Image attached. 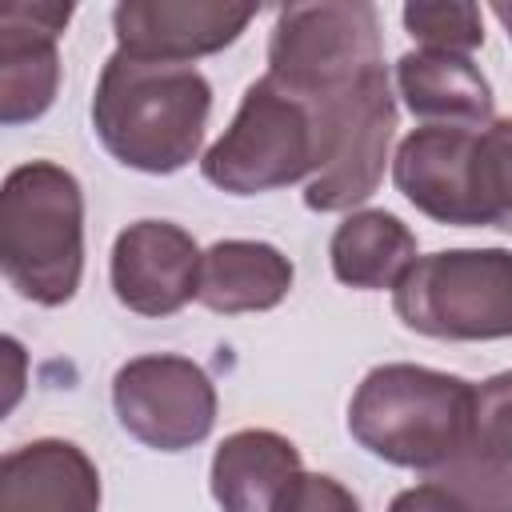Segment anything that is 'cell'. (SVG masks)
Masks as SVG:
<instances>
[{
	"label": "cell",
	"mask_w": 512,
	"mask_h": 512,
	"mask_svg": "<svg viewBox=\"0 0 512 512\" xmlns=\"http://www.w3.org/2000/svg\"><path fill=\"white\" fill-rule=\"evenodd\" d=\"M212 84L192 64H156L112 52L92 92V128L104 152L148 176L180 172L200 156Z\"/></svg>",
	"instance_id": "obj_1"
},
{
	"label": "cell",
	"mask_w": 512,
	"mask_h": 512,
	"mask_svg": "<svg viewBox=\"0 0 512 512\" xmlns=\"http://www.w3.org/2000/svg\"><path fill=\"white\" fill-rule=\"evenodd\" d=\"M476 384L424 364H376L348 400L352 440L384 464L424 472L452 468L472 432Z\"/></svg>",
	"instance_id": "obj_2"
},
{
	"label": "cell",
	"mask_w": 512,
	"mask_h": 512,
	"mask_svg": "<svg viewBox=\"0 0 512 512\" xmlns=\"http://www.w3.org/2000/svg\"><path fill=\"white\" fill-rule=\"evenodd\" d=\"M392 184L436 224L512 232V116L484 128H412L396 144Z\"/></svg>",
	"instance_id": "obj_3"
},
{
	"label": "cell",
	"mask_w": 512,
	"mask_h": 512,
	"mask_svg": "<svg viewBox=\"0 0 512 512\" xmlns=\"http://www.w3.org/2000/svg\"><path fill=\"white\" fill-rule=\"evenodd\" d=\"M0 268L20 300L60 308L84 276V192L56 160H28L0 188Z\"/></svg>",
	"instance_id": "obj_4"
},
{
	"label": "cell",
	"mask_w": 512,
	"mask_h": 512,
	"mask_svg": "<svg viewBox=\"0 0 512 512\" xmlns=\"http://www.w3.org/2000/svg\"><path fill=\"white\" fill-rule=\"evenodd\" d=\"M392 308L408 332L432 340H508L512 252L440 248L432 256H416L392 288Z\"/></svg>",
	"instance_id": "obj_5"
},
{
	"label": "cell",
	"mask_w": 512,
	"mask_h": 512,
	"mask_svg": "<svg viewBox=\"0 0 512 512\" xmlns=\"http://www.w3.org/2000/svg\"><path fill=\"white\" fill-rule=\"evenodd\" d=\"M320 136L304 100L260 76L244 88V100L224 136L204 152L200 172L228 196H260L316 176Z\"/></svg>",
	"instance_id": "obj_6"
},
{
	"label": "cell",
	"mask_w": 512,
	"mask_h": 512,
	"mask_svg": "<svg viewBox=\"0 0 512 512\" xmlns=\"http://www.w3.org/2000/svg\"><path fill=\"white\" fill-rule=\"evenodd\" d=\"M384 68L380 16L368 0L288 4L268 36V80L300 100L352 88Z\"/></svg>",
	"instance_id": "obj_7"
},
{
	"label": "cell",
	"mask_w": 512,
	"mask_h": 512,
	"mask_svg": "<svg viewBox=\"0 0 512 512\" xmlns=\"http://www.w3.org/2000/svg\"><path fill=\"white\" fill-rule=\"evenodd\" d=\"M304 104L320 136V160L316 176L304 184V204L312 212H352L380 188L396 136V96L388 68H376L352 88Z\"/></svg>",
	"instance_id": "obj_8"
},
{
	"label": "cell",
	"mask_w": 512,
	"mask_h": 512,
	"mask_svg": "<svg viewBox=\"0 0 512 512\" xmlns=\"http://www.w3.org/2000/svg\"><path fill=\"white\" fill-rule=\"evenodd\" d=\"M112 408L120 428L144 448L184 452L216 428V384L196 360L152 352L116 368Z\"/></svg>",
	"instance_id": "obj_9"
},
{
	"label": "cell",
	"mask_w": 512,
	"mask_h": 512,
	"mask_svg": "<svg viewBox=\"0 0 512 512\" xmlns=\"http://www.w3.org/2000/svg\"><path fill=\"white\" fill-rule=\"evenodd\" d=\"M252 4L224 0H120L112 8L116 52L156 64H192L240 40Z\"/></svg>",
	"instance_id": "obj_10"
},
{
	"label": "cell",
	"mask_w": 512,
	"mask_h": 512,
	"mask_svg": "<svg viewBox=\"0 0 512 512\" xmlns=\"http://www.w3.org/2000/svg\"><path fill=\"white\" fill-rule=\"evenodd\" d=\"M200 256L180 224L136 220L112 244V292L136 316H172L200 292Z\"/></svg>",
	"instance_id": "obj_11"
},
{
	"label": "cell",
	"mask_w": 512,
	"mask_h": 512,
	"mask_svg": "<svg viewBox=\"0 0 512 512\" xmlns=\"http://www.w3.org/2000/svg\"><path fill=\"white\" fill-rule=\"evenodd\" d=\"M72 4L8 0L0 4V124L40 120L60 88V32Z\"/></svg>",
	"instance_id": "obj_12"
},
{
	"label": "cell",
	"mask_w": 512,
	"mask_h": 512,
	"mask_svg": "<svg viewBox=\"0 0 512 512\" xmlns=\"http://www.w3.org/2000/svg\"><path fill=\"white\" fill-rule=\"evenodd\" d=\"M0 512H100V472L72 440H28L0 460Z\"/></svg>",
	"instance_id": "obj_13"
},
{
	"label": "cell",
	"mask_w": 512,
	"mask_h": 512,
	"mask_svg": "<svg viewBox=\"0 0 512 512\" xmlns=\"http://www.w3.org/2000/svg\"><path fill=\"white\" fill-rule=\"evenodd\" d=\"M432 480L472 512H500L512 500V368L476 384L468 448Z\"/></svg>",
	"instance_id": "obj_14"
},
{
	"label": "cell",
	"mask_w": 512,
	"mask_h": 512,
	"mask_svg": "<svg viewBox=\"0 0 512 512\" xmlns=\"http://www.w3.org/2000/svg\"><path fill=\"white\" fill-rule=\"evenodd\" d=\"M396 88L404 108L420 124L444 128H484L496 120L492 84L484 72L456 52H404L396 60Z\"/></svg>",
	"instance_id": "obj_15"
},
{
	"label": "cell",
	"mask_w": 512,
	"mask_h": 512,
	"mask_svg": "<svg viewBox=\"0 0 512 512\" xmlns=\"http://www.w3.org/2000/svg\"><path fill=\"white\" fill-rule=\"evenodd\" d=\"M304 472L300 448L272 428H240L212 452V496L224 512H276L284 488Z\"/></svg>",
	"instance_id": "obj_16"
},
{
	"label": "cell",
	"mask_w": 512,
	"mask_h": 512,
	"mask_svg": "<svg viewBox=\"0 0 512 512\" xmlns=\"http://www.w3.org/2000/svg\"><path fill=\"white\" fill-rule=\"evenodd\" d=\"M292 260L264 240H216L200 256L196 300L220 316L268 312L292 292Z\"/></svg>",
	"instance_id": "obj_17"
},
{
	"label": "cell",
	"mask_w": 512,
	"mask_h": 512,
	"mask_svg": "<svg viewBox=\"0 0 512 512\" xmlns=\"http://www.w3.org/2000/svg\"><path fill=\"white\" fill-rule=\"evenodd\" d=\"M332 276L360 292L396 288L404 272L416 264V232L384 208L348 212L328 244Z\"/></svg>",
	"instance_id": "obj_18"
},
{
	"label": "cell",
	"mask_w": 512,
	"mask_h": 512,
	"mask_svg": "<svg viewBox=\"0 0 512 512\" xmlns=\"http://www.w3.org/2000/svg\"><path fill=\"white\" fill-rule=\"evenodd\" d=\"M400 20L408 36L428 52H456L468 56L484 44V16L476 4L464 0H440V4H404Z\"/></svg>",
	"instance_id": "obj_19"
},
{
	"label": "cell",
	"mask_w": 512,
	"mask_h": 512,
	"mask_svg": "<svg viewBox=\"0 0 512 512\" xmlns=\"http://www.w3.org/2000/svg\"><path fill=\"white\" fill-rule=\"evenodd\" d=\"M276 512H360V500L324 472H300L276 500Z\"/></svg>",
	"instance_id": "obj_20"
},
{
	"label": "cell",
	"mask_w": 512,
	"mask_h": 512,
	"mask_svg": "<svg viewBox=\"0 0 512 512\" xmlns=\"http://www.w3.org/2000/svg\"><path fill=\"white\" fill-rule=\"evenodd\" d=\"M388 512H472V508L456 492H448L444 484L424 480V484H412V488L396 492V500L388 504Z\"/></svg>",
	"instance_id": "obj_21"
},
{
	"label": "cell",
	"mask_w": 512,
	"mask_h": 512,
	"mask_svg": "<svg viewBox=\"0 0 512 512\" xmlns=\"http://www.w3.org/2000/svg\"><path fill=\"white\" fill-rule=\"evenodd\" d=\"M4 352H8V360H12V384H8V408L16 404V396H20V364H24V352H20V344L8 336L4 340Z\"/></svg>",
	"instance_id": "obj_22"
},
{
	"label": "cell",
	"mask_w": 512,
	"mask_h": 512,
	"mask_svg": "<svg viewBox=\"0 0 512 512\" xmlns=\"http://www.w3.org/2000/svg\"><path fill=\"white\" fill-rule=\"evenodd\" d=\"M492 16L504 24V32H508V40H512V0H496V4H492Z\"/></svg>",
	"instance_id": "obj_23"
},
{
	"label": "cell",
	"mask_w": 512,
	"mask_h": 512,
	"mask_svg": "<svg viewBox=\"0 0 512 512\" xmlns=\"http://www.w3.org/2000/svg\"><path fill=\"white\" fill-rule=\"evenodd\" d=\"M500 512H512V500H508V504H504V508H500Z\"/></svg>",
	"instance_id": "obj_24"
}]
</instances>
